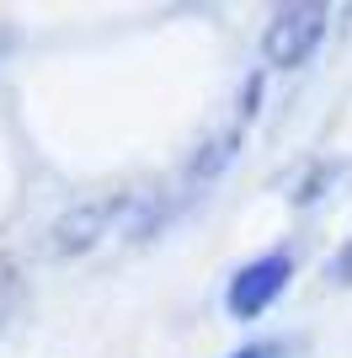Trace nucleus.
I'll use <instances>...</instances> for the list:
<instances>
[{
  "mask_svg": "<svg viewBox=\"0 0 352 358\" xmlns=\"http://www.w3.org/2000/svg\"><path fill=\"white\" fill-rule=\"evenodd\" d=\"M337 278H352V252H347V257L337 262Z\"/></svg>",
  "mask_w": 352,
  "mask_h": 358,
  "instance_id": "obj_5",
  "label": "nucleus"
},
{
  "mask_svg": "<svg viewBox=\"0 0 352 358\" xmlns=\"http://www.w3.org/2000/svg\"><path fill=\"white\" fill-rule=\"evenodd\" d=\"M325 16H331L325 6H283L262 32V59L272 64V70H299V64H309V54H315L321 38H325Z\"/></svg>",
  "mask_w": 352,
  "mask_h": 358,
  "instance_id": "obj_1",
  "label": "nucleus"
},
{
  "mask_svg": "<svg viewBox=\"0 0 352 358\" xmlns=\"http://www.w3.org/2000/svg\"><path fill=\"white\" fill-rule=\"evenodd\" d=\"M288 257L272 252L262 257V262H251V268H240L230 278V315H240V321H251V315H262L272 299L283 294V284H288Z\"/></svg>",
  "mask_w": 352,
  "mask_h": 358,
  "instance_id": "obj_2",
  "label": "nucleus"
},
{
  "mask_svg": "<svg viewBox=\"0 0 352 358\" xmlns=\"http://www.w3.org/2000/svg\"><path fill=\"white\" fill-rule=\"evenodd\" d=\"M129 214V203H86V209H70L64 220L54 224V252H86L102 236H112V224Z\"/></svg>",
  "mask_w": 352,
  "mask_h": 358,
  "instance_id": "obj_3",
  "label": "nucleus"
},
{
  "mask_svg": "<svg viewBox=\"0 0 352 358\" xmlns=\"http://www.w3.org/2000/svg\"><path fill=\"white\" fill-rule=\"evenodd\" d=\"M235 358H278V348H240Z\"/></svg>",
  "mask_w": 352,
  "mask_h": 358,
  "instance_id": "obj_4",
  "label": "nucleus"
}]
</instances>
